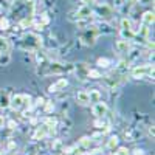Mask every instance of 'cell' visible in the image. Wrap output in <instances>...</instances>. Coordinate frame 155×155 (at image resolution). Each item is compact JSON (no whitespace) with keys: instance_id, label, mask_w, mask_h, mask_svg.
Here are the masks:
<instances>
[{"instance_id":"cell-5","label":"cell","mask_w":155,"mask_h":155,"mask_svg":"<svg viewBox=\"0 0 155 155\" xmlns=\"http://www.w3.org/2000/svg\"><path fill=\"white\" fill-rule=\"evenodd\" d=\"M68 85V81L65 79V78H62V79H58L56 82H53L50 87H48V92L50 93H56V92H61V90H64Z\"/></svg>"},{"instance_id":"cell-15","label":"cell","mask_w":155,"mask_h":155,"mask_svg":"<svg viewBox=\"0 0 155 155\" xmlns=\"http://www.w3.org/2000/svg\"><path fill=\"white\" fill-rule=\"evenodd\" d=\"M88 101L90 102H93V104H95V102H99L101 101V93L98 92V90H90V92H88Z\"/></svg>"},{"instance_id":"cell-12","label":"cell","mask_w":155,"mask_h":155,"mask_svg":"<svg viewBox=\"0 0 155 155\" xmlns=\"http://www.w3.org/2000/svg\"><path fill=\"white\" fill-rule=\"evenodd\" d=\"M90 14H92V9H90L88 5H84L78 9V19H87Z\"/></svg>"},{"instance_id":"cell-23","label":"cell","mask_w":155,"mask_h":155,"mask_svg":"<svg viewBox=\"0 0 155 155\" xmlns=\"http://www.w3.org/2000/svg\"><path fill=\"white\" fill-rule=\"evenodd\" d=\"M53 109H54V104L51 101H47V104H45V112H53Z\"/></svg>"},{"instance_id":"cell-6","label":"cell","mask_w":155,"mask_h":155,"mask_svg":"<svg viewBox=\"0 0 155 155\" xmlns=\"http://www.w3.org/2000/svg\"><path fill=\"white\" fill-rule=\"evenodd\" d=\"M53 132V127H48V126H42V127H37L36 129V132H34V140H42V138H45L48 134H51Z\"/></svg>"},{"instance_id":"cell-24","label":"cell","mask_w":155,"mask_h":155,"mask_svg":"<svg viewBox=\"0 0 155 155\" xmlns=\"http://www.w3.org/2000/svg\"><path fill=\"white\" fill-rule=\"evenodd\" d=\"M143 153H144V152L141 150V149H135V150H134V155H143Z\"/></svg>"},{"instance_id":"cell-2","label":"cell","mask_w":155,"mask_h":155,"mask_svg":"<svg viewBox=\"0 0 155 155\" xmlns=\"http://www.w3.org/2000/svg\"><path fill=\"white\" fill-rule=\"evenodd\" d=\"M153 74V65H138L132 70V78L140 79V78H146Z\"/></svg>"},{"instance_id":"cell-20","label":"cell","mask_w":155,"mask_h":155,"mask_svg":"<svg viewBox=\"0 0 155 155\" xmlns=\"http://www.w3.org/2000/svg\"><path fill=\"white\" fill-rule=\"evenodd\" d=\"M8 62H9V53L0 54V65H8Z\"/></svg>"},{"instance_id":"cell-3","label":"cell","mask_w":155,"mask_h":155,"mask_svg":"<svg viewBox=\"0 0 155 155\" xmlns=\"http://www.w3.org/2000/svg\"><path fill=\"white\" fill-rule=\"evenodd\" d=\"M23 42L27 44V47H28V48L36 50V48L41 47V44H42V39L39 37V36H36V34H27V36L23 37Z\"/></svg>"},{"instance_id":"cell-11","label":"cell","mask_w":155,"mask_h":155,"mask_svg":"<svg viewBox=\"0 0 155 155\" xmlns=\"http://www.w3.org/2000/svg\"><path fill=\"white\" fill-rule=\"evenodd\" d=\"M141 19H143V25H144V27H150V25H153V20H155L152 11H146Z\"/></svg>"},{"instance_id":"cell-17","label":"cell","mask_w":155,"mask_h":155,"mask_svg":"<svg viewBox=\"0 0 155 155\" xmlns=\"http://www.w3.org/2000/svg\"><path fill=\"white\" fill-rule=\"evenodd\" d=\"M87 76H88V78H92V79H99V78H101V71L92 68V70H88V71H87Z\"/></svg>"},{"instance_id":"cell-16","label":"cell","mask_w":155,"mask_h":155,"mask_svg":"<svg viewBox=\"0 0 155 155\" xmlns=\"http://www.w3.org/2000/svg\"><path fill=\"white\" fill-rule=\"evenodd\" d=\"M118 143H120V138L116 137V135L110 137V138L107 140V149H115L116 146H118Z\"/></svg>"},{"instance_id":"cell-14","label":"cell","mask_w":155,"mask_h":155,"mask_svg":"<svg viewBox=\"0 0 155 155\" xmlns=\"http://www.w3.org/2000/svg\"><path fill=\"white\" fill-rule=\"evenodd\" d=\"M9 53V42L6 37L0 36V54H6Z\"/></svg>"},{"instance_id":"cell-18","label":"cell","mask_w":155,"mask_h":155,"mask_svg":"<svg viewBox=\"0 0 155 155\" xmlns=\"http://www.w3.org/2000/svg\"><path fill=\"white\" fill-rule=\"evenodd\" d=\"M96 65H99V67H109L110 65V61L107 59V58H99L98 61H96Z\"/></svg>"},{"instance_id":"cell-25","label":"cell","mask_w":155,"mask_h":155,"mask_svg":"<svg viewBox=\"0 0 155 155\" xmlns=\"http://www.w3.org/2000/svg\"><path fill=\"white\" fill-rule=\"evenodd\" d=\"M3 124H5V118L0 115V127H3Z\"/></svg>"},{"instance_id":"cell-4","label":"cell","mask_w":155,"mask_h":155,"mask_svg":"<svg viewBox=\"0 0 155 155\" xmlns=\"http://www.w3.org/2000/svg\"><path fill=\"white\" fill-rule=\"evenodd\" d=\"M92 112H93V115L96 116V118H104L106 113H107V106H106V102H102V101L95 102L93 107H92Z\"/></svg>"},{"instance_id":"cell-13","label":"cell","mask_w":155,"mask_h":155,"mask_svg":"<svg viewBox=\"0 0 155 155\" xmlns=\"http://www.w3.org/2000/svg\"><path fill=\"white\" fill-rule=\"evenodd\" d=\"M98 36V31L95 28H90L87 33H85V44H95V39Z\"/></svg>"},{"instance_id":"cell-10","label":"cell","mask_w":155,"mask_h":155,"mask_svg":"<svg viewBox=\"0 0 155 155\" xmlns=\"http://www.w3.org/2000/svg\"><path fill=\"white\" fill-rule=\"evenodd\" d=\"M9 95L3 90H0V109H8L9 107Z\"/></svg>"},{"instance_id":"cell-21","label":"cell","mask_w":155,"mask_h":155,"mask_svg":"<svg viewBox=\"0 0 155 155\" xmlns=\"http://www.w3.org/2000/svg\"><path fill=\"white\" fill-rule=\"evenodd\" d=\"M79 143H81V146H82V147H88L90 144H92V140H90L88 137H82Z\"/></svg>"},{"instance_id":"cell-22","label":"cell","mask_w":155,"mask_h":155,"mask_svg":"<svg viewBox=\"0 0 155 155\" xmlns=\"http://www.w3.org/2000/svg\"><path fill=\"white\" fill-rule=\"evenodd\" d=\"M115 155H130V150L127 147H118V150L115 152Z\"/></svg>"},{"instance_id":"cell-1","label":"cell","mask_w":155,"mask_h":155,"mask_svg":"<svg viewBox=\"0 0 155 155\" xmlns=\"http://www.w3.org/2000/svg\"><path fill=\"white\" fill-rule=\"evenodd\" d=\"M30 95H14L11 99H9V107L14 110V112H20V110H25L28 106H30Z\"/></svg>"},{"instance_id":"cell-8","label":"cell","mask_w":155,"mask_h":155,"mask_svg":"<svg viewBox=\"0 0 155 155\" xmlns=\"http://www.w3.org/2000/svg\"><path fill=\"white\" fill-rule=\"evenodd\" d=\"M115 50L118 51V53H127V51L130 50L129 41H127V39H120V41H116V44H115Z\"/></svg>"},{"instance_id":"cell-7","label":"cell","mask_w":155,"mask_h":155,"mask_svg":"<svg viewBox=\"0 0 155 155\" xmlns=\"http://www.w3.org/2000/svg\"><path fill=\"white\" fill-rule=\"evenodd\" d=\"M121 33H123L124 37H130V36H132L134 30H132L130 20H127V19H123V20H121Z\"/></svg>"},{"instance_id":"cell-26","label":"cell","mask_w":155,"mask_h":155,"mask_svg":"<svg viewBox=\"0 0 155 155\" xmlns=\"http://www.w3.org/2000/svg\"><path fill=\"white\" fill-rule=\"evenodd\" d=\"M9 127L14 129V127H16V123H14V121H9Z\"/></svg>"},{"instance_id":"cell-19","label":"cell","mask_w":155,"mask_h":155,"mask_svg":"<svg viewBox=\"0 0 155 155\" xmlns=\"http://www.w3.org/2000/svg\"><path fill=\"white\" fill-rule=\"evenodd\" d=\"M0 30H3V31L9 30V20L8 19H5V17L0 19Z\"/></svg>"},{"instance_id":"cell-9","label":"cell","mask_w":155,"mask_h":155,"mask_svg":"<svg viewBox=\"0 0 155 155\" xmlns=\"http://www.w3.org/2000/svg\"><path fill=\"white\" fill-rule=\"evenodd\" d=\"M76 101L79 102L81 106H87V104H90V101H88V92H78L76 93Z\"/></svg>"}]
</instances>
